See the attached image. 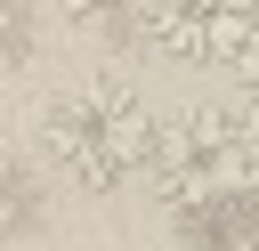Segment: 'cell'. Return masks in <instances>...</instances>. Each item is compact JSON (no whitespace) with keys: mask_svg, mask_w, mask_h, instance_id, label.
Segmentation results:
<instances>
[{"mask_svg":"<svg viewBox=\"0 0 259 251\" xmlns=\"http://www.w3.org/2000/svg\"><path fill=\"white\" fill-rule=\"evenodd\" d=\"M40 227V178L24 162H0V243H24Z\"/></svg>","mask_w":259,"mask_h":251,"instance_id":"cell-4","label":"cell"},{"mask_svg":"<svg viewBox=\"0 0 259 251\" xmlns=\"http://www.w3.org/2000/svg\"><path fill=\"white\" fill-rule=\"evenodd\" d=\"M146 178L186 227H219L227 235V219L259 202V121L227 113V105H194V113H178L162 130Z\"/></svg>","mask_w":259,"mask_h":251,"instance_id":"cell-1","label":"cell"},{"mask_svg":"<svg viewBox=\"0 0 259 251\" xmlns=\"http://www.w3.org/2000/svg\"><path fill=\"white\" fill-rule=\"evenodd\" d=\"M32 40H40L32 0H0V73H16V65L32 57Z\"/></svg>","mask_w":259,"mask_h":251,"instance_id":"cell-5","label":"cell"},{"mask_svg":"<svg viewBox=\"0 0 259 251\" xmlns=\"http://www.w3.org/2000/svg\"><path fill=\"white\" fill-rule=\"evenodd\" d=\"M40 8H57V16H113V8H130V0H40Z\"/></svg>","mask_w":259,"mask_h":251,"instance_id":"cell-6","label":"cell"},{"mask_svg":"<svg viewBox=\"0 0 259 251\" xmlns=\"http://www.w3.org/2000/svg\"><path fill=\"white\" fill-rule=\"evenodd\" d=\"M210 251H259V243H243V235H219V243H210Z\"/></svg>","mask_w":259,"mask_h":251,"instance_id":"cell-7","label":"cell"},{"mask_svg":"<svg viewBox=\"0 0 259 251\" xmlns=\"http://www.w3.org/2000/svg\"><path fill=\"white\" fill-rule=\"evenodd\" d=\"M40 146L73 186L113 194V186L154 170L162 130H154V113H146V97L130 81H73V89H57L40 105Z\"/></svg>","mask_w":259,"mask_h":251,"instance_id":"cell-2","label":"cell"},{"mask_svg":"<svg viewBox=\"0 0 259 251\" xmlns=\"http://www.w3.org/2000/svg\"><path fill=\"white\" fill-rule=\"evenodd\" d=\"M146 40L186 65H227L259 40V0H138Z\"/></svg>","mask_w":259,"mask_h":251,"instance_id":"cell-3","label":"cell"}]
</instances>
